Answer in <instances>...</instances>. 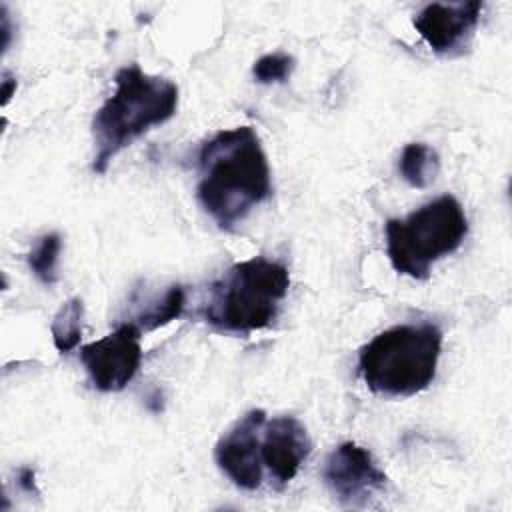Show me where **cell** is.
I'll list each match as a JSON object with an SVG mask.
<instances>
[{
  "mask_svg": "<svg viewBox=\"0 0 512 512\" xmlns=\"http://www.w3.org/2000/svg\"><path fill=\"white\" fill-rule=\"evenodd\" d=\"M270 194L268 158L252 126L220 130L200 146L196 196L220 230H234Z\"/></svg>",
  "mask_w": 512,
  "mask_h": 512,
  "instance_id": "obj_1",
  "label": "cell"
},
{
  "mask_svg": "<svg viewBox=\"0 0 512 512\" xmlns=\"http://www.w3.org/2000/svg\"><path fill=\"white\" fill-rule=\"evenodd\" d=\"M114 92L92 118V172L104 174L110 162L150 128L168 122L178 108V86L162 76L146 74L138 64L114 76Z\"/></svg>",
  "mask_w": 512,
  "mask_h": 512,
  "instance_id": "obj_2",
  "label": "cell"
},
{
  "mask_svg": "<svg viewBox=\"0 0 512 512\" xmlns=\"http://www.w3.org/2000/svg\"><path fill=\"white\" fill-rule=\"evenodd\" d=\"M288 268L254 256L230 266L208 288L204 320L220 332L250 334L270 326L288 294Z\"/></svg>",
  "mask_w": 512,
  "mask_h": 512,
  "instance_id": "obj_3",
  "label": "cell"
},
{
  "mask_svg": "<svg viewBox=\"0 0 512 512\" xmlns=\"http://www.w3.org/2000/svg\"><path fill=\"white\" fill-rule=\"evenodd\" d=\"M440 350L442 332L436 324H396L362 346L358 372L374 394L408 398L432 384Z\"/></svg>",
  "mask_w": 512,
  "mask_h": 512,
  "instance_id": "obj_4",
  "label": "cell"
},
{
  "mask_svg": "<svg viewBox=\"0 0 512 512\" xmlns=\"http://www.w3.org/2000/svg\"><path fill=\"white\" fill-rule=\"evenodd\" d=\"M468 234L462 204L444 194L406 218L386 222V254L392 268L414 280H426L432 266L460 248Z\"/></svg>",
  "mask_w": 512,
  "mask_h": 512,
  "instance_id": "obj_5",
  "label": "cell"
},
{
  "mask_svg": "<svg viewBox=\"0 0 512 512\" xmlns=\"http://www.w3.org/2000/svg\"><path fill=\"white\" fill-rule=\"evenodd\" d=\"M80 360L96 390H124L136 376L142 362L140 328L132 322H122L104 338L82 346Z\"/></svg>",
  "mask_w": 512,
  "mask_h": 512,
  "instance_id": "obj_6",
  "label": "cell"
},
{
  "mask_svg": "<svg viewBox=\"0 0 512 512\" xmlns=\"http://www.w3.org/2000/svg\"><path fill=\"white\" fill-rule=\"evenodd\" d=\"M320 476L332 496L352 508L366 506L388 484V476L380 470L372 454L354 442L338 444L326 456Z\"/></svg>",
  "mask_w": 512,
  "mask_h": 512,
  "instance_id": "obj_7",
  "label": "cell"
},
{
  "mask_svg": "<svg viewBox=\"0 0 512 512\" xmlns=\"http://www.w3.org/2000/svg\"><path fill=\"white\" fill-rule=\"evenodd\" d=\"M266 412L254 408L234 422V426L216 442L214 460L218 468L242 490H256L262 484L260 434Z\"/></svg>",
  "mask_w": 512,
  "mask_h": 512,
  "instance_id": "obj_8",
  "label": "cell"
},
{
  "mask_svg": "<svg viewBox=\"0 0 512 512\" xmlns=\"http://www.w3.org/2000/svg\"><path fill=\"white\" fill-rule=\"evenodd\" d=\"M482 14V2H454L426 4L418 14H414V28L422 40L436 54H456L468 46Z\"/></svg>",
  "mask_w": 512,
  "mask_h": 512,
  "instance_id": "obj_9",
  "label": "cell"
},
{
  "mask_svg": "<svg viewBox=\"0 0 512 512\" xmlns=\"http://www.w3.org/2000/svg\"><path fill=\"white\" fill-rule=\"evenodd\" d=\"M312 442L306 426L296 416H276L268 424L260 438L262 464L268 468L272 480L278 486L288 484L310 456Z\"/></svg>",
  "mask_w": 512,
  "mask_h": 512,
  "instance_id": "obj_10",
  "label": "cell"
},
{
  "mask_svg": "<svg viewBox=\"0 0 512 512\" xmlns=\"http://www.w3.org/2000/svg\"><path fill=\"white\" fill-rule=\"evenodd\" d=\"M440 170V158L434 148L424 142H410L398 158L400 176L414 188H426Z\"/></svg>",
  "mask_w": 512,
  "mask_h": 512,
  "instance_id": "obj_11",
  "label": "cell"
},
{
  "mask_svg": "<svg viewBox=\"0 0 512 512\" xmlns=\"http://www.w3.org/2000/svg\"><path fill=\"white\" fill-rule=\"evenodd\" d=\"M184 304L186 290L180 284H172L162 292V296H154L152 300H148V304H144V310H140L130 322L138 326L140 332H150L176 320L182 314Z\"/></svg>",
  "mask_w": 512,
  "mask_h": 512,
  "instance_id": "obj_12",
  "label": "cell"
},
{
  "mask_svg": "<svg viewBox=\"0 0 512 512\" xmlns=\"http://www.w3.org/2000/svg\"><path fill=\"white\" fill-rule=\"evenodd\" d=\"M82 322H84V304L80 298H68L52 318L50 332L54 346L60 354H68L74 350L82 338Z\"/></svg>",
  "mask_w": 512,
  "mask_h": 512,
  "instance_id": "obj_13",
  "label": "cell"
},
{
  "mask_svg": "<svg viewBox=\"0 0 512 512\" xmlns=\"http://www.w3.org/2000/svg\"><path fill=\"white\" fill-rule=\"evenodd\" d=\"M60 250H62L60 234L48 232L36 240L34 248L26 256L30 272L46 286H52L58 280Z\"/></svg>",
  "mask_w": 512,
  "mask_h": 512,
  "instance_id": "obj_14",
  "label": "cell"
},
{
  "mask_svg": "<svg viewBox=\"0 0 512 512\" xmlns=\"http://www.w3.org/2000/svg\"><path fill=\"white\" fill-rule=\"evenodd\" d=\"M296 66V60L284 52H272L260 56L252 66V76L260 84L286 82Z\"/></svg>",
  "mask_w": 512,
  "mask_h": 512,
  "instance_id": "obj_15",
  "label": "cell"
},
{
  "mask_svg": "<svg viewBox=\"0 0 512 512\" xmlns=\"http://www.w3.org/2000/svg\"><path fill=\"white\" fill-rule=\"evenodd\" d=\"M16 482L18 486L26 492V494H38V488H36V472L28 466L20 468L18 470V476H16Z\"/></svg>",
  "mask_w": 512,
  "mask_h": 512,
  "instance_id": "obj_16",
  "label": "cell"
},
{
  "mask_svg": "<svg viewBox=\"0 0 512 512\" xmlns=\"http://www.w3.org/2000/svg\"><path fill=\"white\" fill-rule=\"evenodd\" d=\"M16 92V80L6 72L4 74V80H2V104L6 106L8 100L12 98V94Z\"/></svg>",
  "mask_w": 512,
  "mask_h": 512,
  "instance_id": "obj_17",
  "label": "cell"
}]
</instances>
